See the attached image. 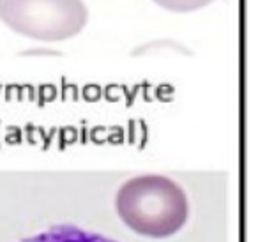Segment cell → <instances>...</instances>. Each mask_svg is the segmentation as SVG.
Here are the masks:
<instances>
[{
  "label": "cell",
  "mask_w": 258,
  "mask_h": 242,
  "mask_svg": "<svg viewBox=\"0 0 258 242\" xmlns=\"http://www.w3.org/2000/svg\"><path fill=\"white\" fill-rule=\"evenodd\" d=\"M115 207L135 233L152 238L175 235L186 224L189 203L184 189L165 175H140L118 189Z\"/></svg>",
  "instance_id": "obj_1"
},
{
  "label": "cell",
  "mask_w": 258,
  "mask_h": 242,
  "mask_svg": "<svg viewBox=\"0 0 258 242\" xmlns=\"http://www.w3.org/2000/svg\"><path fill=\"white\" fill-rule=\"evenodd\" d=\"M0 20L25 37L55 43L78 36L89 11L83 0H0Z\"/></svg>",
  "instance_id": "obj_2"
},
{
  "label": "cell",
  "mask_w": 258,
  "mask_h": 242,
  "mask_svg": "<svg viewBox=\"0 0 258 242\" xmlns=\"http://www.w3.org/2000/svg\"><path fill=\"white\" fill-rule=\"evenodd\" d=\"M156 4L161 8L168 9V11L175 13H187V11H197L205 6H209L212 0H154Z\"/></svg>",
  "instance_id": "obj_4"
},
{
  "label": "cell",
  "mask_w": 258,
  "mask_h": 242,
  "mask_svg": "<svg viewBox=\"0 0 258 242\" xmlns=\"http://www.w3.org/2000/svg\"><path fill=\"white\" fill-rule=\"evenodd\" d=\"M23 242H115L108 237H103L94 231H85L82 228L71 226V224H62L53 226L46 231L25 238Z\"/></svg>",
  "instance_id": "obj_3"
}]
</instances>
